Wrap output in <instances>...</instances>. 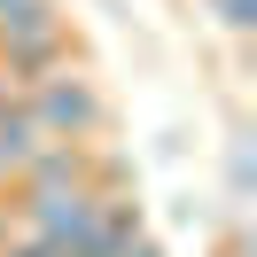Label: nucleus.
Masks as SVG:
<instances>
[{"label": "nucleus", "instance_id": "obj_3", "mask_svg": "<svg viewBox=\"0 0 257 257\" xmlns=\"http://www.w3.org/2000/svg\"><path fill=\"white\" fill-rule=\"evenodd\" d=\"M0 55H8V70H0V78H8V86H24V94H32V86L47 78V70H63V55H70V39H63V32H39V39H8V47H0Z\"/></svg>", "mask_w": 257, "mask_h": 257}, {"label": "nucleus", "instance_id": "obj_5", "mask_svg": "<svg viewBox=\"0 0 257 257\" xmlns=\"http://www.w3.org/2000/svg\"><path fill=\"white\" fill-rule=\"evenodd\" d=\"M210 8H218L226 32H249V24H257V0H210Z\"/></svg>", "mask_w": 257, "mask_h": 257}, {"label": "nucleus", "instance_id": "obj_4", "mask_svg": "<svg viewBox=\"0 0 257 257\" xmlns=\"http://www.w3.org/2000/svg\"><path fill=\"white\" fill-rule=\"evenodd\" d=\"M39 141H47V133L32 125V109H24V101H0V179H16Z\"/></svg>", "mask_w": 257, "mask_h": 257}, {"label": "nucleus", "instance_id": "obj_1", "mask_svg": "<svg viewBox=\"0 0 257 257\" xmlns=\"http://www.w3.org/2000/svg\"><path fill=\"white\" fill-rule=\"evenodd\" d=\"M24 109H32V125L47 133V141H94L101 133V94L86 78H70V70H55V78H39L32 94H24Z\"/></svg>", "mask_w": 257, "mask_h": 257}, {"label": "nucleus", "instance_id": "obj_2", "mask_svg": "<svg viewBox=\"0 0 257 257\" xmlns=\"http://www.w3.org/2000/svg\"><path fill=\"white\" fill-rule=\"evenodd\" d=\"M86 141H39L32 148V164L16 172V187L24 195H55V187H86Z\"/></svg>", "mask_w": 257, "mask_h": 257}]
</instances>
